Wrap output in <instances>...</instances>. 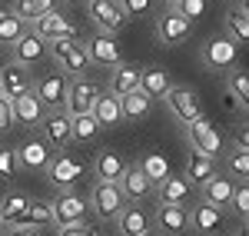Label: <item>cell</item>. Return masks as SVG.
I'll return each mask as SVG.
<instances>
[{
    "label": "cell",
    "instance_id": "34",
    "mask_svg": "<svg viewBox=\"0 0 249 236\" xmlns=\"http://www.w3.org/2000/svg\"><path fill=\"white\" fill-rule=\"evenodd\" d=\"M120 110H123V117H130V120H143V117H150L153 100L146 97V93H140V90H133L130 97L120 100Z\"/></svg>",
    "mask_w": 249,
    "mask_h": 236
},
{
    "label": "cell",
    "instance_id": "46",
    "mask_svg": "<svg viewBox=\"0 0 249 236\" xmlns=\"http://www.w3.org/2000/svg\"><path fill=\"white\" fill-rule=\"evenodd\" d=\"M236 150H243V153H249V133L243 130L239 137H236Z\"/></svg>",
    "mask_w": 249,
    "mask_h": 236
},
{
    "label": "cell",
    "instance_id": "5",
    "mask_svg": "<svg viewBox=\"0 0 249 236\" xmlns=\"http://www.w3.org/2000/svg\"><path fill=\"white\" fill-rule=\"evenodd\" d=\"M40 133H43V143L47 146H53V150H67V143L73 140V120L67 117L63 110H50V113H43L40 120Z\"/></svg>",
    "mask_w": 249,
    "mask_h": 236
},
{
    "label": "cell",
    "instance_id": "38",
    "mask_svg": "<svg viewBox=\"0 0 249 236\" xmlns=\"http://www.w3.org/2000/svg\"><path fill=\"white\" fill-rule=\"evenodd\" d=\"M206 7H210L206 0H179V3H176V14L186 17L190 23H196L199 17H206Z\"/></svg>",
    "mask_w": 249,
    "mask_h": 236
},
{
    "label": "cell",
    "instance_id": "14",
    "mask_svg": "<svg viewBox=\"0 0 249 236\" xmlns=\"http://www.w3.org/2000/svg\"><path fill=\"white\" fill-rule=\"evenodd\" d=\"M166 103H170V110L176 117L183 120V123H193V120L203 117V107H199V97L193 93L190 87H170V93H166Z\"/></svg>",
    "mask_w": 249,
    "mask_h": 236
},
{
    "label": "cell",
    "instance_id": "4",
    "mask_svg": "<svg viewBox=\"0 0 249 236\" xmlns=\"http://www.w3.org/2000/svg\"><path fill=\"white\" fill-rule=\"evenodd\" d=\"M87 14L96 23V30L107 34V37H113L116 30L126 23V14H123L120 0H87Z\"/></svg>",
    "mask_w": 249,
    "mask_h": 236
},
{
    "label": "cell",
    "instance_id": "10",
    "mask_svg": "<svg viewBox=\"0 0 249 236\" xmlns=\"http://www.w3.org/2000/svg\"><path fill=\"white\" fill-rule=\"evenodd\" d=\"M30 90H34V77H30L27 67H20V63L0 67V97L17 100V97H23V93H30Z\"/></svg>",
    "mask_w": 249,
    "mask_h": 236
},
{
    "label": "cell",
    "instance_id": "29",
    "mask_svg": "<svg viewBox=\"0 0 249 236\" xmlns=\"http://www.w3.org/2000/svg\"><path fill=\"white\" fill-rule=\"evenodd\" d=\"M190 200V180L186 177H166L160 183V203H170V206H183Z\"/></svg>",
    "mask_w": 249,
    "mask_h": 236
},
{
    "label": "cell",
    "instance_id": "22",
    "mask_svg": "<svg viewBox=\"0 0 249 236\" xmlns=\"http://www.w3.org/2000/svg\"><path fill=\"white\" fill-rule=\"evenodd\" d=\"M17 163L23 170H47L50 163V146L43 140H27L23 146H17Z\"/></svg>",
    "mask_w": 249,
    "mask_h": 236
},
{
    "label": "cell",
    "instance_id": "53",
    "mask_svg": "<svg viewBox=\"0 0 249 236\" xmlns=\"http://www.w3.org/2000/svg\"><path fill=\"white\" fill-rule=\"evenodd\" d=\"M0 236H3V233H0Z\"/></svg>",
    "mask_w": 249,
    "mask_h": 236
},
{
    "label": "cell",
    "instance_id": "2",
    "mask_svg": "<svg viewBox=\"0 0 249 236\" xmlns=\"http://www.w3.org/2000/svg\"><path fill=\"white\" fill-rule=\"evenodd\" d=\"M103 90H100V83H93V80H87V77H77V80H70V87H67V100H63V113L73 120V117H87L90 110H93V103L96 97H100Z\"/></svg>",
    "mask_w": 249,
    "mask_h": 236
},
{
    "label": "cell",
    "instance_id": "19",
    "mask_svg": "<svg viewBox=\"0 0 249 236\" xmlns=\"http://www.w3.org/2000/svg\"><path fill=\"white\" fill-rule=\"evenodd\" d=\"M150 213L143 210V206H123V213L116 217V230L120 236H143L150 230Z\"/></svg>",
    "mask_w": 249,
    "mask_h": 236
},
{
    "label": "cell",
    "instance_id": "13",
    "mask_svg": "<svg viewBox=\"0 0 249 236\" xmlns=\"http://www.w3.org/2000/svg\"><path fill=\"white\" fill-rule=\"evenodd\" d=\"M83 50H87L90 63H100V67H120V63H123L120 43H116L113 37H107V34H96L93 40H87Z\"/></svg>",
    "mask_w": 249,
    "mask_h": 236
},
{
    "label": "cell",
    "instance_id": "6",
    "mask_svg": "<svg viewBox=\"0 0 249 236\" xmlns=\"http://www.w3.org/2000/svg\"><path fill=\"white\" fill-rule=\"evenodd\" d=\"M67 87H70L67 73H43L34 80V97L43 103V110H60L67 100Z\"/></svg>",
    "mask_w": 249,
    "mask_h": 236
},
{
    "label": "cell",
    "instance_id": "40",
    "mask_svg": "<svg viewBox=\"0 0 249 236\" xmlns=\"http://www.w3.org/2000/svg\"><path fill=\"white\" fill-rule=\"evenodd\" d=\"M20 170L17 163V150H7V146H0V180H14Z\"/></svg>",
    "mask_w": 249,
    "mask_h": 236
},
{
    "label": "cell",
    "instance_id": "16",
    "mask_svg": "<svg viewBox=\"0 0 249 236\" xmlns=\"http://www.w3.org/2000/svg\"><path fill=\"white\" fill-rule=\"evenodd\" d=\"M47 57V43L40 37H34V34H23V37L14 43V63H20V67H34V63H40V60Z\"/></svg>",
    "mask_w": 249,
    "mask_h": 236
},
{
    "label": "cell",
    "instance_id": "25",
    "mask_svg": "<svg viewBox=\"0 0 249 236\" xmlns=\"http://www.w3.org/2000/svg\"><path fill=\"white\" fill-rule=\"evenodd\" d=\"M126 166H130V163L120 157V153H113V150H103L93 163L96 180H103V183H120V177L126 173Z\"/></svg>",
    "mask_w": 249,
    "mask_h": 236
},
{
    "label": "cell",
    "instance_id": "8",
    "mask_svg": "<svg viewBox=\"0 0 249 236\" xmlns=\"http://www.w3.org/2000/svg\"><path fill=\"white\" fill-rule=\"evenodd\" d=\"M34 37H40L43 43H53V40H77V27L63 17L60 10H50L40 20H34Z\"/></svg>",
    "mask_w": 249,
    "mask_h": 236
},
{
    "label": "cell",
    "instance_id": "37",
    "mask_svg": "<svg viewBox=\"0 0 249 236\" xmlns=\"http://www.w3.org/2000/svg\"><path fill=\"white\" fill-rule=\"evenodd\" d=\"M96 133H100V127H96V120L90 113L87 117H73V140L90 143V140H96Z\"/></svg>",
    "mask_w": 249,
    "mask_h": 236
},
{
    "label": "cell",
    "instance_id": "52",
    "mask_svg": "<svg viewBox=\"0 0 249 236\" xmlns=\"http://www.w3.org/2000/svg\"><path fill=\"white\" fill-rule=\"evenodd\" d=\"M239 236H246V233H239Z\"/></svg>",
    "mask_w": 249,
    "mask_h": 236
},
{
    "label": "cell",
    "instance_id": "1",
    "mask_svg": "<svg viewBox=\"0 0 249 236\" xmlns=\"http://www.w3.org/2000/svg\"><path fill=\"white\" fill-rule=\"evenodd\" d=\"M47 54L60 63L63 73L83 77L90 70V57H87V50H83L80 40H53V43H47Z\"/></svg>",
    "mask_w": 249,
    "mask_h": 236
},
{
    "label": "cell",
    "instance_id": "50",
    "mask_svg": "<svg viewBox=\"0 0 249 236\" xmlns=\"http://www.w3.org/2000/svg\"><path fill=\"white\" fill-rule=\"evenodd\" d=\"M143 236H156V233H153V230H146V233H143Z\"/></svg>",
    "mask_w": 249,
    "mask_h": 236
},
{
    "label": "cell",
    "instance_id": "49",
    "mask_svg": "<svg viewBox=\"0 0 249 236\" xmlns=\"http://www.w3.org/2000/svg\"><path fill=\"white\" fill-rule=\"evenodd\" d=\"M63 3H87V0H63Z\"/></svg>",
    "mask_w": 249,
    "mask_h": 236
},
{
    "label": "cell",
    "instance_id": "30",
    "mask_svg": "<svg viewBox=\"0 0 249 236\" xmlns=\"http://www.w3.org/2000/svg\"><path fill=\"white\" fill-rule=\"evenodd\" d=\"M140 173L150 180L153 186H160L163 180L170 177V160L163 157V153H146V157L140 160Z\"/></svg>",
    "mask_w": 249,
    "mask_h": 236
},
{
    "label": "cell",
    "instance_id": "24",
    "mask_svg": "<svg viewBox=\"0 0 249 236\" xmlns=\"http://www.w3.org/2000/svg\"><path fill=\"white\" fill-rule=\"evenodd\" d=\"M199 190H203V203H210V206H216V210H223V206H230L236 183H232L230 177H219V173H216V177H213L210 183H203Z\"/></svg>",
    "mask_w": 249,
    "mask_h": 236
},
{
    "label": "cell",
    "instance_id": "44",
    "mask_svg": "<svg viewBox=\"0 0 249 236\" xmlns=\"http://www.w3.org/2000/svg\"><path fill=\"white\" fill-rule=\"evenodd\" d=\"M83 230H87V223H70V226H60L57 236H83Z\"/></svg>",
    "mask_w": 249,
    "mask_h": 236
},
{
    "label": "cell",
    "instance_id": "26",
    "mask_svg": "<svg viewBox=\"0 0 249 236\" xmlns=\"http://www.w3.org/2000/svg\"><path fill=\"white\" fill-rule=\"evenodd\" d=\"M173 87V80L166 70H160V67H146V70H140V93H146V97H166Z\"/></svg>",
    "mask_w": 249,
    "mask_h": 236
},
{
    "label": "cell",
    "instance_id": "12",
    "mask_svg": "<svg viewBox=\"0 0 249 236\" xmlns=\"http://www.w3.org/2000/svg\"><path fill=\"white\" fill-rule=\"evenodd\" d=\"M47 177H50V183H53V186L70 190V186L83 177V163H80L77 157H70V153H57V157L47 163Z\"/></svg>",
    "mask_w": 249,
    "mask_h": 236
},
{
    "label": "cell",
    "instance_id": "45",
    "mask_svg": "<svg viewBox=\"0 0 249 236\" xmlns=\"http://www.w3.org/2000/svg\"><path fill=\"white\" fill-rule=\"evenodd\" d=\"M7 236H43L40 230H34V226H14Z\"/></svg>",
    "mask_w": 249,
    "mask_h": 236
},
{
    "label": "cell",
    "instance_id": "35",
    "mask_svg": "<svg viewBox=\"0 0 249 236\" xmlns=\"http://www.w3.org/2000/svg\"><path fill=\"white\" fill-rule=\"evenodd\" d=\"M23 34H27V23H23V20H17L14 14H7V10H0V43L14 47Z\"/></svg>",
    "mask_w": 249,
    "mask_h": 236
},
{
    "label": "cell",
    "instance_id": "48",
    "mask_svg": "<svg viewBox=\"0 0 249 236\" xmlns=\"http://www.w3.org/2000/svg\"><path fill=\"white\" fill-rule=\"evenodd\" d=\"M163 3H166V10H176V3H179V0H163Z\"/></svg>",
    "mask_w": 249,
    "mask_h": 236
},
{
    "label": "cell",
    "instance_id": "3",
    "mask_svg": "<svg viewBox=\"0 0 249 236\" xmlns=\"http://www.w3.org/2000/svg\"><path fill=\"white\" fill-rule=\"evenodd\" d=\"M90 203H93L96 217L116 219L120 213H123V206H126V197H123L120 183H103V180H96V183H93V193H90Z\"/></svg>",
    "mask_w": 249,
    "mask_h": 236
},
{
    "label": "cell",
    "instance_id": "33",
    "mask_svg": "<svg viewBox=\"0 0 249 236\" xmlns=\"http://www.w3.org/2000/svg\"><path fill=\"white\" fill-rule=\"evenodd\" d=\"M226 30H230V40L232 43H246L249 40V17H246V7H230L226 14Z\"/></svg>",
    "mask_w": 249,
    "mask_h": 236
},
{
    "label": "cell",
    "instance_id": "47",
    "mask_svg": "<svg viewBox=\"0 0 249 236\" xmlns=\"http://www.w3.org/2000/svg\"><path fill=\"white\" fill-rule=\"evenodd\" d=\"M83 236H100V230H93V226H87V230H83Z\"/></svg>",
    "mask_w": 249,
    "mask_h": 236
},
{
    "label": "cell",
    "instance_id": "15",
    "mask_svg": "<svg viewBox=\"0 0 249 236\" xmlns=\"http://www.w3.org/2000/svg\"><path fill=\"white\" fill-rule=\"evenodd\" d=\"M236 57H239V50H236V43H232L230 37H213V40L203 43V60H206L210 67H216V70L232 67Z\"/></svg>",
    "mask_w": 249,
    "mask_h": 236
},
{
    "label": "cell",
    "instance_id": "43",
    "mask_svg": "<svg viewBox=\"0 0 249 236\" xmlns=\"http://www.w3.org/2000/svg\"><path fill=\"white\" fill-rule=\"evenodd\" d=\"M10 127H14V107H10L7 97H0V133L10 130Z\"/></svg>",
    "mask_w": 249,
    "mask_h": 236
},
{
    "label": "cell",
    "instance_id": "42",
    "mask_svg": "<svg viewBox=\"0 0 249 236\" xmlns=\"http://www.w3.org/2000/svg\"><path fill=\"white\" fill-rule=\"evenodd\" d=\"M120 7H123L126 17H143V14H150L153 0H120Z\"/></svg>",
    "mask_w": 249,
    "mask_h": 236
},
{
    "label": "cell",
    "instance_id": "21",
    "mask_svg": "<svg viewBox=\"0 0 249 236\" xmlns=\"http://www.w3.org/2000/svg\"><path fill=\"white\" fill-rule=\"evenodd\" d=\"M10 107H14V123H27V127H40V120H43V103L34 97V90L30 93H23V97L10 100Z\"/></svg>",
    "mask_w": 249,
    "mask_h": 236
},
{
    "label": "cell",
    "instance_id": "9",
    "mask_svg": "<svg viewBox=\"0 0 249 236\" xmlns=\"http://www.w3.org/2000/svg\"><path fill=\"white\" fill-rule=\"evenodd\" d=\"M50 210H53V223L57 226H70V223H87V200L73 193V190H63L53 203H50Z\"/></svg>",
    "mask_w": 249,
    "mask_h": 236
},
{
    "label": "cell",
    "instance_id": "17",
    "mask_svg": "<svg viewBox=\"0 0 249 236\" xmlns=\"http://www.w3.org/2000/svg\"><path fill=\"white\" fill-rule=\"evenodd\" d=\"M186 213H190V230H196V233H219L223 230V213L210 203H196Z\"/></svg>",
    "mask_w": 249,
    "mask_h": 236
},
{
    "label": "cell",
    "instance_id": "11",
    "mask_svg": "<svg viewBox=\"0 0 249 236\" xmlns=\"http://www.w3.org/2000/svg\"><path fill=\"white\" fill-rule=\"evenodd\" d=\"M190 34H193V23L186 17H179L176 10H163L156 17V37H160V43H166V47L183 43Z\"/></svg>",
    "mask_w": 249,
    "mask_h": 236
},
{
    "label": "cell",
    "instance_id": "31",
    "mask_svg": "<svg viewBox=\"0 0 249 236\" xmlns=\"http://www.w3.org/2000/svg\"><path fill=\"white\" fill-rule=\"evenodd\" d=\"M27 203L30 200L23 197V193H7V197L0 200V219H3V226H20V217H23V210H27Z\"/></svg>",
    "mask_w": 249,
    "mask_h": 236
},
{
    "label": "cell",
    "instance_id": "28",
    "mask_svg": "<svg viewBox=\"0 0 249 236\" xmlns=\"http://www.w3.org/2000/svg\"><path fill=\"white\" fill-rule=\"evenodd\" d=\"M213 177H216V160L193 150L190 163H186V180H190V186H203V183H210Z\"/></svg>",
    "mask_w": 249,
    "mask_h": 236
},
{
    "label": "cell",
    "instance_id": "7",
    "mask_svg": "<svg viewBox=\"0 0 249 236\" xmlns=\"http://www.w3.org/2000/svg\"><path fill=\"white\" fill-rule=\"evenodd\" d=\"M186 137H190L193 150H196V153H203V157H213V160H216V153L223 150V137L216 133L213 120H206V117L186 123Z\"/></svg>",
    "mask_w": 249,
    "mask_h": 236
},
{
    "label": "cell",
    "instance_id": "36",
    "mask_svg": "<svg viewBox=\"0 0 249 236\" xmlns=\"http://www.w3.org/2000/svg\"><path fill=\"white\" fill-rule=\"evenodd\" d=\"M230 97L239 100V107H249V77H246V70L230 73Z\"/></svg>",
    "mask_w": 249,
    "mask_h": 236
},
{
    "label": "cell",
    "instance_id": "23",
    "mask_svg": "<svg viewBox=\"0 0 249 236\" xmlns=\"http://www.w3.org/2000/svg\"><path fill=\"white\" fill-rule=\"evenodd\" d=\"M156 226L160 230H166V233H186L190 230V213H186V206H170V203H160V210H156Z\"/></svg>",
    "mask_w": 249,
    "mask_h": 236
},
{
    "label": "cell",
    "instance_id": "18",
    "mask_svg": "<svg viewBox=\"0 0 249 236\" xmlns=\"http://www.w3.org/2000/svg\"><path fill=\"white\" fill-rule=\"evenodd\" d=\"M140 70H143V67H133V63H120V67H113L110 93L123 100V97H130L133 90H140Z\"/></svg>",
    "mask_w": 249,
    "mask_h": 236
},
{
    "label": "cell",
    "instance_id": "41",
    "mask_svg": "<svg viewBox=\"0 0 249 236\" xmlns=\"http://www.w3.org/2000/svg\"><path fill=\"white\" fill-rule=\"evenodd\" d=\"M230 170H232V177L246 180V177H249V153H243V150H232V153H230Z\"/></svg>",
    "mask_w": 249,
    "mask_h": 236
},
{
    "label": "cell",
    "instance_id": "20",
    "mask_svg": "<svg viewBox=\"0 0 249 236\" xmlns=\"http://www.w3.org/2000/svg\"><path fill=\"white\" fill-rule=\"evenodd\" d=\"M90 117L96 120V127L103 130V127H116V123H123V110H120V97L113 93H100L93 103V110H90Z\"/></svg>",
    "mask_w": 249,
    "mask_h": 236
},
{
    "label": "cell",
    "instance_id": "32",
    "mask_svg": "<svg viewBox=\"0 0 249 236\" xmlns=\"http://www.w3.org/2000/svg\"><path fill=\"white\" fill-rule=\"evenodd\" d=\"M53 10V0H14V17L23 20V23H34V20H40L43 14H50Z\"/></svg>",
    "mask_w": 249,
    "mask_h": 236
},
{
    "label": "cell",
    "instance_id": "51",
    "mask_svg": "<svg viewBox=\"0 0 249 236\" xmlns=\"http://www.w3.org/2000/svg\"><path fill=\"white\" fill-rule=\"evenodd\" d=\"M0 230H3V219H0Z\"/></svg>",
    "mask_w": 249,
    "mask_h": 236
},
{
    "label": "cell",
    "instance_id": "27",
    "mask_svg": "<svg viewBox=\"0 0 249 236\" xmlns=\"http://www.w3.org/2000/svg\"><path fill=\"white\" fill-rule=\"evenodd\" d=\"M120 190L126 200H146L153 193V183L140 173V166H126V173L120 177Z\"/></svg>",
    "mask_w": 249,
    "mask_h": 236
},
{
    "label": "cell",
    "instance_id": "39",
    "mask_svg": "<svg viewBox=\"0 0 249 236\" xmlns=\"http://www.w3.org/2000/svg\"><path fill=\"white\" fill-rule=\"evenodd\" d=\"M230 206H232V210H236V213H239L243 219L249 217V186H246V180H239V183H236V190H232Z\"/></svg>",
    "mask_w": 249,
    "mask_h": 236
}]
</instances>
